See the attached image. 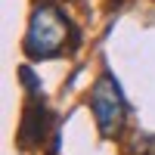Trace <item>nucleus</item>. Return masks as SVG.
Returning a JSON list of instances; mask_svg holds the SVG:
<instances>
[{
  "label": "nucleus",
  "instance_id": "obj_1",
  "mask_svg": "<svg viewBox=\"0 0 155 155\" xmlns=\"http://www.w3.org/2000/svg\"><path fill=\"white\" fill-rule=\"evenodd\" d=\"M78 44H81V31L65 16L62 6L41 0L31 9L28 31H25V41H22V50L28 59H59V56L74 53Z\"/></svg>",
  "mask_w": 155,
  "mask_h": 155
},
{
  "label": "nucleus",
  "instance_id": "obj_3",
  "mask_svg": "<svg viewBox=\"0 0 155 155\" xmlns=\"http://www.w3.org/2000/svg\"><path fill=\"white\" fill-rule=\"evenodd\" d=\"M50 109L44 96H31V102L25 106L22 112V124H19V146L22 149H34V146H44V137L50 130Z\"/></svg>",
  "mask_w": 155,
  "mask_h": 155
},
{
  "label": "nucleus",
  "instance_id": "obj_2",
  "mask_svg": "<svg viewBox=\"0 0 155 155\" xmlns=\"http://www.w3.org/2000/svg\"><path fill=\"white\" fill-rule=\"evenodd\" d=\"M90 112H93L96 127L106 140L121 137L127 124V99H124L121 84L115 81V74L109 68H102V74L96 78L93 90H90Z\"/></svg>",
  "mask_w": 155,
  "mask_h": 155
}]
</instances>
